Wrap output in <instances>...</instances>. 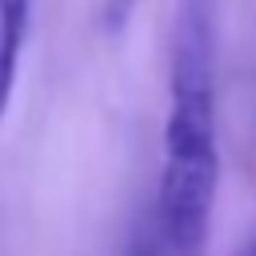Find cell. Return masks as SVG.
Returning a JSON list of instances; mask_svg holds the SVG:
<instances>
[{
  "instance_id": "obj_1",
  "label": "cell",
  "mask_w": 256,
  "mask_h": 256,
  "mask_svg": "<svg viewBox=\"0 0 256 256\" xmlns=\"http://www.w3.org/2000/svg\"><path fill=\"white\" fill-rule=\"evenodd\" d=\"M220 188L212 16L208 0H180L172 36L164 156L156 184V232L172 256H204Z\"/></svg>"
},
{
  "instance_id": "obj_2",
  "label": "cell",
  "mask_w": 256,
  "mask_h": 256,
  "mask_svg": "<svg viewBox=\"0 0 256 256\" xmlns=\"http://www.w3.org/2000/svg\"><path fill=\"white\" fill-rule=\"evenodd\" d=\"M28 16H32V0H0V120H4L12 92H16Z\"/></svg>"
},
{
  "instance_id": "obj_3",
  "label": "cell",
  "mask_w": 256,
  "mask_h": 256,
  "mask_svg": "<svg viewBox=\"0 0 256 256\" xmlns=\"http://www.w3.org/2000/svg\"><path fill=\"white\" fill-rule=\"evenodd\" d=\"M132 8H136V0H104V8H100V16H104V28H108V32H120V28L128 24Z\"/></svg>"
},
{
  "instance_id": "obj_4",
  "label": "cell",
  "mask_w": 256,
  "mask_h": 256,
  "mask_svg": "<svg viewBox=\"0 0 256 256\" xmlns=\"http://www.w3.org/2000/svg\"><path fill=\"white\" fill-rule=\"evenodd\" d=\"M160 248H164V240H160V232H156V224H152V228H140V232L132 236L128 256H160Z\"/></svg>"
},
{
  "instance_id": "obj_5",
  "label": "cell",
  "mask_w": 256,
  "mask_h": 256,
  "mask_svg": "<svg viewBox=\"0 0 256 256\" xmlns=\"http://www.w3.org/2000/svg\"><path fill=\"white\" fill-rule=\"evenodd\" d=\"M236 256H256V240H252V244H248L244 252H236Z\"/></svg>"
}]
</instances>
